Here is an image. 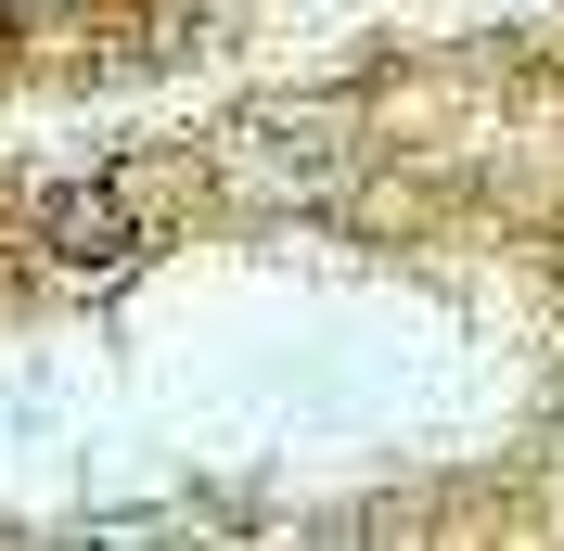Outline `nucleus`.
<instances>
[{
	"mask_svg": "<svg viewBox=\"0 0 564 551\" xmlns=\"http://www.w3.org/2000/svg\"><path fill=\"white\" fill-rule=\"evenodd\" d=\"M39 244H52V270H90V282H104V270H129V206H116V193H104V180H65V193H52V206H39Z\"/></svg>",
	"mask_w": 564,
	"mask_h": 551,
	"instance_id": "f257e3e1",
	"label": "nucleus"
},
{
	"mask_svg": "<svg viewBox=\"0 0 564 551\" xmlns=\"http://www.w3.org/2000/svg\"><path fill=\"white\" fill-rule=\"evenodd\" d=\"M52 13H65V0H0V26L26 39V26H52Z\"/></svg>",
	"mask_w": 564,
	"mask_h": 551,
	"instance_id": "f03ea898",
	"label": "nucleus"
}]
</instances>
